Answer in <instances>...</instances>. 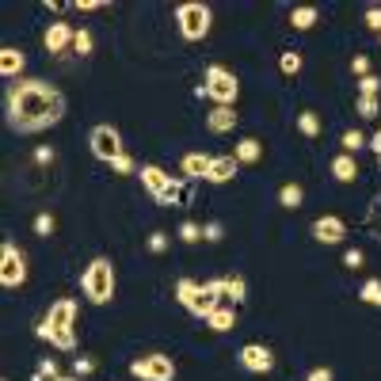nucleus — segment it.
<instances>
[{
	"label": "nucleus",
	"instance_id": "58836bf2",
	"mask_svg": "<svg viewBox=\"0 0 381 381\" xmlns=\"http://www.w3.org/2000/svg\"><path fill=\"white\" fill-rule=\"evenodd\" d=\"M38 373H42V378H61V373H57V362H53V358H42V362H38Z\"/></svg>",
	"mask_w": 381,
	"mask_h": 381
},
{
	"label": "nucleus",
	"instance_id": "473e14b6",
	"mask_svg": "<svg viewBox=\"0 0 381 381\" xmlns=\"http://www.w3.org/2000/svg\"><path fill=\"white\" fill-rule=\"evenodd\" d=\"M358 91H362V96H378L381 80H378V76H362V80H358Z\"/></svg>",
	"mask_w": 381,
	"mask_h": 381
},
{
	"label": "nucleus",
	"instance_id": "79ce46f5",
	"mask_svg": "<svg viewBox=\"0 0 381 381\" xmlns=\"http://www.w3.org/2000/svg\"><path fill=\"white\" fill-rule=\"evenodd\" d=\"M35 160H38V164H50V160H53V149H50V145H38V149H35Z\"/></svg>",
	"mask_w": 381,
	"mask_h": 381
},
{
	"label": "nucleus",
	"instance_id": "6e6552de",
	"mask_svg": "<svg viewBox=\"0 0 381 381\" xmlns=\"http://www.w3.org/2000/svg\"><path fill=\"white\" fill-rule=\"evenodd\" d=\"M91 152H96L99 160H107V164H114V160L122 157V137L114 126H96L91 130Z\"/></svg>",
	"mask_w": 381,
	"mask_h": 381
},
{
	"label": "nucleus",
	"instance_id": "aec40b11",
	"mask_svg": "<svg viewBox=\"0 0 381 381\" xmlns=\"http://www.w3.org/2000/svg\"><path fill=\"white\" fill-rule=\"evenodd\" d=\"M317 19H320V12H317V8H309V4H301V8H294V12H290V27H297V30L317 27Z\"/></svg>",
	"mask_w": 381,
	"mask_h": 381
},
{
	"label": "nucleus",
	"instance_id": "2f4dec72",
	"mask_svg": "<svg viewBox=\"0 0 381 381\" xmlns=\"http://www.w3.org/2000/svg\"><path fill=\"white\" fill-rule=\"evenodd\" d=\"M198 236H202V229H198L195 221H183V225H179V240H183V244H195Z\"/></svg>",
	"mask_w": 381,
	"mask_h": 381
},
{
	"label": "nucleus",
	"instance_id": "f8f14e48",
	"mask_svg": "<svg viewBox=\"0 0 381 381\" xmlns=\"http://www.w3.org/2000/svg\"><path fill=\"white\" fill-rule=\"evenodd\" d=\"M312 236H317L320 244H339L343 236H347V225H343L339 218H332V213H328V218L312 221Z\"/></svg>",
	"mask_w": 381,
	"mask_h": 381
},
{
	"label": "nucleus",
	"instance_id": "a18cd8bd",
	"mask_svg": "<svg viewBox=\"0 0 381 381\" xmlns=\"http://www.w3.org/2000/svg\"><path fill=\"white\" fill-rule=\"evenodd\" d=\"M53 381H76V378H53Z\"/></svg>",
	"mask_w": 381,
	"mask_h": 381
},
{
	"label": "nucleus",
	"instance_id": "e433bc0d",
	"mask_svg": "<svg viewBox=\"0 0 381 381\" xmlns=\"http://www.w3.org/2000/svg\"><path fill=\"white\" fill-rule=\"evenodd\" d=\"M221 236H225V229H221V225H218V221H210V225H206V229H202V240H210V244H218V240H221Z\"/></svg>",
	"mask_w": 381,
	"mask_h": 381
},
{
	"label": "nucleus",
	"instance_id": "393cba45",
	"mask_svg": "<svg viewBox=\"0 0 381 381\" xmlns=\"http://www.w3.org/2000/svg\"><path fill=\"white\" fill-rule=\"evenodd\" d=\"M195 294H198V282H190V278H179V282H175V297H179V305H187V309H190Z\"/></svg>",
	"mask_w": 381,
	"mask_h": 381
},
{
	"label": "nucleus",
	"instance_id": "9b49d317",
	"mask_svg": "<svg viewBox=\"0 0 381 381\" xmlns=\"http://www.w3.org/2000/svg\"><path fill=\"white\" fill-rule=\"evenodd\" d=\"M73 38H76V30L69 27V23H50V27H46V35H42V46L50 53H61V50H69V46H73Z\"/></svg>",
	"mask_w": 381,
	"mask_h": 381
},
{
	"label": "nucleus",
	"instance_id": "c85d7f7f",
	"mask_svg": "<svg viewBox=\"0 0 381 381\" xmlns=\"http://www.w3.org/2000/svg\"><path fill=\"white\" fill-rule=\"evenodd\" d=\"M355 111L362 114V118H373V114H378V96H358Z\"/></svg>",
	"mask_w": 381,
	"mask_h": 381
},
{
	"label": "nucleus",
	"instance_id": "c9c22d12",
	"mask_svg": "<svg viewBox=\"0 0 381 381\" xmlns=\"http://www.w3.org/2000/svg\"><path fill=\"white\" fill-rule=\"evenodd\" d=\"M351 69H355V73H358V80H362V76H370V57H366V53H355V61H351Z\"/></svg>",
	"mask_w": 381,
	"mask_h": 381
},
{
	"label": "nucleus",
	"instance_id": "c03bdc74",
	"mask_svg": "<svg viewBox=\"0 0 381 381\" xmlns=\"http://www.w3.org/2000/svg\"><path fill=\"white\" fill-rule=\"evenodd\" d=\"M370 149H373V157H378V160H381V130H378V134H373V137H370Z\"/></svg>",
	"mask_w": 381,
	"mask_h": 381
},
{
	"label": "nucleus",
	"instance_id": "c756f323",
	"mask_svg": "<svg viewBox=\"0 0 381 381\" xmlns=\"http://www.w3.org/2000/svg\"><path fill=\"white\" fill-rule=\"evenodd\" d=\"M73 50L80 53V57H88V53H91V30H76V38H73Z\"/></svg>",
	"mask_w": 381,
	"mask_h": 381
},
{
	"label": "nucleus",
	"instance_id": "f3484780",
	"mask_svg": "<svg viewBox=\"0 0 381 381\" xmlns=\"http://www.w3.org/2000/svg\"><path fill=\"white\" fill-rule=\"evenodd\" d=\"M206 324H210L213 332H233V328H236V312H233V305L221 301L218 309H213L210 317H206Z\"/></svg>",
	"mask_w": 381,
	"mask_h": 381
},
{
	"label": "nucleus",
	"instance_id": "f03ea898",
	"mask_svg": "<svg viewBox=\"0 0 381 381\" xmlns=\"http://www.w3.org/2000/svg\"><path fill=\"white\" fill-rule=\"evenodd\" d=\"M76 305L69 301V297H57V301L50 305V312H46V320L35 328L38 339L53 343L57 351H73L76 347Z\"/></svg>",
	"mask_w": 381,
	"mask_h": 381
},
{
	"label": "nucleus",
	"instance_id": "f257e3e1",
	"mask_svg": "<svg viewBox=\"0 0 381 381\" xmlns=\"http://www.w3.org/2000/svg\"><path fill=\"white\" fill-rule=\"evenodd\" d=\"M65 114V99L53 84H38V80H15V88L8 91V122L19 134H35L42 126Z\"/></svg>",
	"mask_w": 381,
	"mask_h": 381
},
{
	"label": "nucleus",
	"instance_id": "1a4fd4ad",
	"mask_svg": "<svg viewBox=\"0 0 381 381\" xmlns=\"http://www.w3.org/2000/svg\"><path fill=\"white\" fill-rule=\"evenodd\" d=\"M225 301V278H213V282H206V286H198V294H195V301H190V312L195 317H210L218 305Z\"/></svg>",
	"mask_w": 381,
	"mask_h": 381
},
{
	"label": "nucleus",
	"instance_id": "a19ab883",
	"mask_svg": "<svg viewBox=\"0 0 381 381\" xmlns=\"http://www.w3.org/2000/svg\"><path fill=\"white\" fill-rule=\"evenodd\" d=\"M164 248H168V236L164 233H152L149 236V251H164Z\"/></svg>",
	"mask_w": 381,
	"mask_h": 381
},
{
	"label": "nucleus",
	"instance_id": "20e7f679",
	"mask_svg": "<svg viewBox=\"0 0 381 381\" xmlns=\"http://www.w3.org/2000/svg\"><path fill=\"white\" fill-rule=\"evenodd\" d=\"M175 23H179L183 38H190V42H198V38H206V30H210V8L206 4H179L175 8Z\"/></svg>",
	"mask_w": 381,
	"mask_h": 381
},
{
	"label": "nucleus",
	"instance_id": "37998d69",
	"mask_svg": "<svg viewBox=\"0 0 381 381\" xmlns=\"http://www.w3.org/2000/svg\"><path fill=\"white\" fill-rule=\"evenodd\" d=\"M76 12H96V8H103V0H76Z\"/></svg>",
	"mask_w": 381,
	"mask_h": 381
},
{
	"label": "nucleus",
	"instance_id": "7c9ffc66",
	"mask_svg": "<svg viewBox=\"0 0 381 381\" xmlns=\"http://www.w3.org/2000/svg\"><path fill=\"white\" fill-rule=\"evenodd\" d=\"M91 370H96V358H88V355H80L73 362V378H88Z\"/></svg>",
	"mask_w": 381,
	"mask_h": 381
},
{
	"label": "nucleus",
	"instance_id": "b1692460",
	"mask_svg": "<svg viewBox=\"0 0 381 381\" xmlns=\"http://www.w3.org/2000/svg\"><path fill=\"white\" fill-rule=\"evenodd\" d=\"M358 297H362L366 305H381V278H366L362 290H358Z\"/></svg>",
	"mask_w": 381,
	"mask_h": 381
},
{
	"label": "nucleus",
	"instance_id": "412c9836",
	"mask_svg": "<svg viewBox=\"0 0 381 381\" xmlns=\"http://www.w3.org/2000/svg\"><path fill=\"white\" fill-rule=\"evenodd\" d=\"M233 157H236V164H256V160H259V141H256V137H240Z\"/></svg>",
	"mask_w": 381,
	"mask_h": 381
},
{
	"label": "nucleus",
	"instance_id": "ea45409f",
	"mask_svg": "<svg viewBox=\"0 0 381 381\" xmlns=\"http://www.w3.org/2000/svg\"><path fill=\"white\" fill-rule=\"evenodd\" d=\"M111 168H114V172H118V175H130V172H134V160H130V157H126V152H122V157H118V160H114V164H111Z\"/></svg>",
	"mask_w": 381,
	"mask_h": 381
},
{
	"label": "nucleus",
	"instance_id": "a878e982",
	"mask_svg": "<svg viewBox=\"0 0 381 381\" xmlns=\"http://www.w3.org/2000/svg\"><path fill=\"white\" fill-rule=\"evenodd\" d=\"M297 130H301L305 137H317L320 134V118L312 111H301V118H297Z\"/></svg>",
	"mask_w": 381,
	"mask_h": 381
},
{
	"label": "nucleus",
	"instance_id": "423d86ee",
	"mask_svg": "<svg viewBox=\"0 0 381 381\" xmlns=\"http://www.w3.org/2000/svg\"><path fill=\"white\" fill-rule=\"evenodd\" d=\"M130 373L137 381H172L175 378V362L168 355H145L130 362Z\"/></svg>",
	"mask_w": 381,
	"mask_h": 381
},
{
	"label": "nucleus",
	"instance_id": "cd10ccee",
	"mask_svg": "<svg viewBox=\"0 0 381 381\" xmlns=\"http://www.w3.org/2000/svg\"><path fill=\"white\" fill-rule=\"evenodd\" d=\"M362 145H366V134H358V130H347V134H343V152L355 157V149H362Z\"/></svg>",
	"mask_w": 381,
	"mask_h": 381
},
{
	"label": "nucleus",
	"instance_id": "9d476101",
	"mask_svg": "<svg viewBox=\"0 0 381 381\" xmlns=\"http://www.w3.org/2000/svg\"><path fill=\"white\" fill-rule=\"evenodd\" d=\"M240 366L248 373H271L274 370V355L263 347V343H248V347H240Z\"/></svg>",
	"mask_w": 381,
	"mask_h": 381
},
{
	"label": "nucleus",
	"instance_id": "bb28decb",
	"mask_svg": "<svg viewBox=\"0 0 381 381\" xmlns=\"http://www.w3.org/2000/svg\"><path fill=\"white\" fill-rule=\"evenodd\" d=\"M278 65H282V73H286V76H294L297 69H301V53H297V50H286V53L278 57Z\"/></svg>",
	"mask_w": 381,
	"mask_h": 381
},
{
	"label": "nucleus",
	"instance_id": "f704fd0d",
	"mask_svg": "<svg viewBox=\"0 0 381 381\" xmlns=\"http://www.w3.org/2000/svg\"><path fill=\"white\" fill-rule=\"evenodd\" d=\"M35 233L38 236H50L53 233V218H50V213H38V218H35Z\"/></svg>",
	"mask_w": 381,
	"mask_h": 381
},
{
	"label": "nucleus",
	"instance_id": "4c0bfd02",
	"mask_svg": "<svg viewBox=\"0 0 381 381\" xmlns=\"http://www.w3.org/2000/svg\"><path fill=\"white\" fill-rule=\"evenodd\" d=\"M362 263H366V256H362V251H358V248H351L347 256H343V267H351V271H358V267H362Z\"/></svg>",
	"mask_w": 381,
	"mask_h": 381
},
{
	"label": "nucleus",
	"instance_id": "0eeeda50",
	"mask_svg": "<svg viewBox=\"0 0 381 381\" xmlns=\"http://www.w3.org/2000/svg\"><path fill=\"white\" fill-rule=\"evenodd\" d=\"M23 278H27L23 251L12 240H4V248H0V282H4V290H15V286H23Z\"/></svg>",
	"mask_w": 381,
	"mask_h": 381
},
{
	"label": "nucleus",
	"instance_id": "6ab92c4d",
	"mask_svg": "<svg viewBox=\"0 0 381 381\" xmlns=\"http://www.w3.org/2000/svg\"><path fill=\"white\" fill-rule=\"evenodd\" d=\"M23 65H27V57H23L15 46H4V50H0V73L4 76H19Z\"/></svg>",
	"mask_w": 381,
	"mask_h": 381
},
{
	"label": "nucleus",
	"instance_id": "dca6fc26",
	"mask_svg": "<svg viewBox=\"0 0 381 381\" xmlns=\"http://www.w3.org/2000/svg\"><path fill=\"white\" fill-rule=\"evenodd\" d=\"M210 160L213 157H206V152H187V157H183V175H187V179H206V172H210Z\"/></svg>",
	"mask_w": 381,
	"mask_h": 381
},
{
	"label": "nucleus",
	"instance_id": "72a5a7b5",
	"mask_svg": "<svg viewBox=\"0 0 381 381\" xmlns=\"http://www.w3.org/2000/svg\"><path fill=\"white\" fill-rule=\"evenodd\" d=\"M362 19H366V27H370V30H378V35H381V8H378V4H373V8H366V15H362Z\"/></svg>",
	"mask_w": 381,
	"mask_h": 381
},
{
	"label": "nucleus",
	"instance_id": "4be33fe9",
	"mask_svg": "<svg viewBox=\"0 0 381 381\" xmlns=\"http://www.w3.org/2000/svg\"><path fill=\"white\" fill-rule=\"evenodd\" d=\"M278 202H282V206H286V210H297V206H301V202H305V190H301V187H297V183H286V187H282V190H278Z\"/></svg>",
	"mask_w": 381,
	"mask_h": 381
},
{
	"label": "nucleus",
	"instance_id": "5701e85b",
	"mask_svg": "<svg viewBox=\"0 0 381 381\" xmlns=\"http://www.w3.org/2000/svg\"><path fill=\"white\" fill-rule=\"evenodd\" d=\"M244 294H248V286H244V278H240V274H233V278H225V297H229V305L244 301Z\"/></svg>",
	"mask_w": 381,
	"mask_h": 381
},
{
	"label": "nucleus",
	"instance_id": "4468645a",
	"mask_svg": "<svg viewBox=\"0 0 381 381\" xmlns=\"http://www.w3.org/2000/svg\"><path fill=\"white\" fill-rule=\"evenodd\" d=\"M236 168H240V164H236V157H213L206 179H210V183H229L236 175Z\"/></svg>",
	"mask_w": 381,
	"mask_h": 381
},
{
	"label": "nucleus",
	"instance_id": "7ed1b4c3",
	"mask_svg": "<svg viewBox=\"0 0 381 381\" xmlns=\"http://www.w3.org/2000/svg\"><path fill=\"white\" fill-rule=\"evenodd\" d=\"M84 294H88V301L96 305H107L114 297V267L111 259H91L88 271H84Z\"/></svg>",
	"mask_w": 381,
	"mask_h": 381
},
{
	"label": "nucleus",
	"instance_id": "a211bd4d",
	"mask_svg": "<svg viewBox=\"0 0 381 381\" xmlns=\"http://www.w3.org/2000/svg\"><path fill=\"white\" fill-rule=\"evenodd\" d=\"M332 175L339 183H355L358 179V164H355V157L351 152H339V157L332 160Z\"/></svg>",
	"mask_w": 381,
	"mask_h": 381
},
{
	"label": "nucleus",
	"instance_id": "39448f33",
	"mask_svg": "<svg viewBox=\"0 0 381 381\" xmlns=\"http://www.w3.org/2000/svg\"><path fill=\"white\" fill-rule=\"evenodd\" d=\"M206 91H210V99H213L218 107H233V103H236V91H240V84H236V76L229 73V69L210 65V69H206Z\"/></svg>",
	"mask_w": 381,
	"mask_h": 381
},
{
	"label": "nucleus",
	"instance_id": "ddd939ff",
	"mask_svg": "<svg viewBox=\"0 0 381 381\" xmlns=\"http://www.w3.org/2000/svg\"><path fill=\"white\" fill-rule=\"evenodd\" d=\"M141 183H145V190H149L152 198H160V195L168 190V183H172V179H168V172H164V168L145 164V168H141Z\"/></svg>",
	"mask_w": 381,
	"mask_h": 381
},
{
	"label": "nucleus",
	"instance_id": "2eb2a0df",
	"mask_svg": "<svg viewBox=\"0 0 381 381\" xmlns=\"http://www.w3.org/2000/svg\"><path fill=\"white\" fill-rule=\"evenodd\" d=\"M206 126H210V134H229V130L236 126V111L233 107H213L210 118H206Z\"/></svg>",
	"mask_w": 381,
	"mask_h": 381
}]
</instances>
